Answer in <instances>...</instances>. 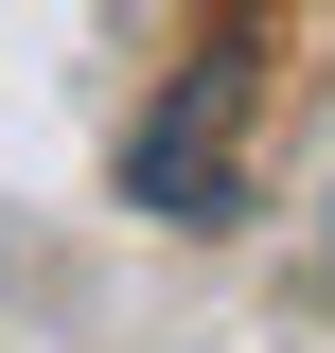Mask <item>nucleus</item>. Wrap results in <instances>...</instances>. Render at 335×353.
<instances>
[]
</instances>
